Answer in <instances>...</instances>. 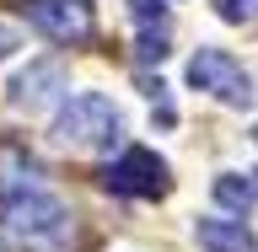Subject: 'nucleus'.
I'll use <instances>...</instances> for the list:
<instances>
[{
  "mask_svg": "<svg viewBox=\"0 0 258 252\" xmlns=\"http://www.w3.org/2000/svg\"><path fill=\"white\" fill-rule=\"evenodd\" d=\"M0 204H6V231H11V241H22L27 252H59L64 241H70V209L48 188H38L32 177L0 188Z\"/></svg>",
  "mask_w": 258,
  "mask_h": 252,
  "instance_id": "nucleus-1",
  "label": "nucleus"
},
{
  "mask_svg": "<svg viewBox=\"0 0 258 252\" xmlns=\"http://www.w3.org/2000/svg\"><path fill=\"white\" fill-rule=\"evenodd\" d=\"M118 129H124V118L102 92H76L54 113V140L70 145V150H102V145L118 140Z\"/></svg>",
  "mask_w": 258,
  "mask_h": 252,
  "instance_id": "nucleus-2",
  "label": "nucleus"
},
{
  "mask_svg": "<svg viewBox=\"0 0 258 252\" xmlns=\"http://www.w3.org/2000/svg\"><path fill=\"white\" fill-rule=\"evenodd\" d=\"M102 188L118 193V199H167L172 177H167V161H161L156 150L129 145L113 166H102Z\"/></svg>",
  "mask_w": 258,
  "mask_h": 252,
  "instance_id": "nucleus-3",
  "label": "nucleus"
},
{
  "mask_svg": "<svg viewBox=\"0 0 258 252\" xmlns=\"http://www.w3.org/2000/svg\"><path fill=\"white\" fill-rule=\"evenodd\" d=\"M188 86L221 97L226 108H247V102H253V80H247V70H242L226 48H199V54H194L188 59Z\"/></svg>",
  "mask_w": 258,
  "mask_h": 252,
  "instance_id": "nucleus-4",
  "label": "nucleus"
},
{
  "mask_svg": "<svg viewBox=\"0 0 258 252\" xmlns=\"http://www.w3.org/2000/svg\"><path fill=\"white\" fill-rule=\"evenodd\" d=\"M22 16L54 43H86L97 27L92 0H22Z\"/></svg>",
  "mask_w": 258,
  "mask_h": 252,
  "instance_id": "nucleus-5",
  "label": "nucleus"
},
{
  "mask_svg": "<svg viewBox=\"0 0 258 252\" xmlns=\"http://www.w3.org/2000/svg\"><path fill=\"white\" fill-rule=\"evenodd\" d=\"M64 86V64L59 59H38V64H27L22 75L11 80V102L16 108H38L48 92H59Z\"/></svg>",
  "mask_w": 258,
  "mask_h": 252,
  "instance_id": "nucleus-6",
  "label": "nucleus"
},
{
  "mask_svg": "<svg viewBox=\"0 0 258 252\" xmlns=\"http://www.w3.org/2000/svg\"><path fill=\"white\" fill-rule=\"evenodd\" d=\"M194 236H199L205 252H258V236L242 225V215L237 220H199Z\"/></svg>",
  "mask_w": 258,
  "mask_h": 252,
  "instance_id": "nucleus-7",
  "label": "nucleus"
},
{
  "mask_svg": "<svg viewBox=\"0 0 258 252\" xmlns=\"http://www.w3.org/2000/svg\"><path fill=\"white\" fill-rule=\"evenodd\" d=\"M253 199H258V183H253L247 172H221V177H215V204H221V209L247 215V209H253Z\"/></svg>",
  "mask_w": 258,
  "mask_h": 252,
  "instance_id": "nucleus-8",
  "label": "nucleus"
},
{
  "mask_svg": "<svg viewBox=\"0 0 258 252\" xmlns=\"http://www.w3.org/2000/svg\"><path fill=\"white\" fill-rule=\"evenodd\" d=\"M215 16L242 27V22H258V0H215Z\"/></svg>",
  "mask_w": 258,
  "mask_h": 252,
  "instance_id": "nucleus-9",
  "label": "nucleus"
},
{
  "mask_svg": "<svg viewBox=\"0 0 258 252\" xmlns=\"http://www.w3.org/2000/svg\"><path fill=\"white\" fill-rule=\"evenodd\" d=\"M129 16H135L140 27H161L167 32V6H161V0H129Z\"/></svg>",
  "mask_w": 258,
  "mask_h": 252,
  "instance_id": "nucleus-10",
  "label": "nucleus"
}]
</instances>
